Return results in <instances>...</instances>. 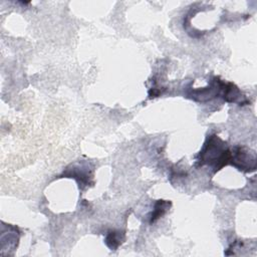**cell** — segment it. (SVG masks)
<instances>
[{
	"label": "cell",
	"instance_id": "cell-1",
	"mask_svg": "<svg viewBox=\"0 0 257 257\" xmlns=\"http://www.w3.org/2000/svg\"><path fill=\"white\" fill-rule=\"evenodd\" d=\"M231 151L218 136H209L198 155L199 166L208 165L215 172L229 165Z\"/></svg>",
	"mask_w": 257,
	"mask_h": 257
},
{
	"label": "cell",
	"instance_id": "cell-2",
	"mask_svg": "<svg viewBox=\"0 0 257 257\" xmlns=\"http://www.w3.org/2000/svg\"><path fill=\"white\" fill-rule=\"evenodd\" d=\"M229 164L239 171L250 173L256 169V155L245 147L237 146L230 154Z\"/></svg>",
	"mask_w": 257,
	"mask_h": 257
},
{
	"label": "cell",
	"instance_id": "cell-3",
	"mask_svg": "<svg viewBox=\"0 0 257 257\" xmlns=\"http://www.w3.org/2000/svg\"><path fill=\"white\" fill-rule=\"evenodd\" d=\"M221 95L223 99L227 102H234L240 105L248 103V100L246 99L245 95L242 93L239 87L236 86L233 82H223Z\"/></svg>",
	"mask_w": 257,
	"mask_h": 257
},
{
	"label": "cell",
	"instance_id": "cell-4",
	"mask_svg": "<svg viewBox=\"0 0 257 257\" xmlns=\"http://www.w3.org/2000/svg\"><path fill=\"white\" fill-rule=\"evenodd\" d=\"M85 169H87V168H85ZM85 169H82L81 165L79 167L78 163H77V164L71 165V169L67 168L65 173H63V176H65L67 178H74L78 182L79 188H80V186L82 188V187H85L88 184H90V179L92 178L91 175L89 174V172L87 173L85 171Z\"/></svg>",
	"mask_w": 257,
	"mask_h": 257
},
{
	"label": "cell",
	"instance_id": "cell-5",
	"mask_svg": "<svg viewBox=\"0 0 257 257\" xmlns=\"http://www.w3.org/2000/svg\"><path fill=\"white\" fill-rule=\"evenodd\" d=\"M171 207V202L170 201H166V200H158L155 204L154 210L151 213L150 216V223L153 224L155 223L158 219H160L161 217H163L166 212L169 210V208Z\"/></svg>",
	"mask_w": 257,
	"mask_h": 257
},
{
	"label": "cell",
	"instance_id": "cell-6",
	"mask_svg": "<svg viewBox=\"0 0 257 257\" xmlns=\"http://www.w3.org/2000/svg\"><path fill=\"white\" fill-rule=\"evenodd\" d=\"M124 240V233L121 231H109L105 237V244L110 250H116Z\"/></svg>",
	"mask_w": 257,
	"mask_h": 257
}]
</instances>
